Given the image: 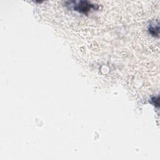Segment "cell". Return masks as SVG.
I'll return each mask as SVG.
<instances>
[{
  "label": "cell",
  "mask_w": 160,
  "mask_h": 160,
  "mask_svg": "<svg viewBox=\"0 0 160 160\" xmlns=\"http://www.w3.org/2000/svg\"><path fill=\"white\" fill-rule=\"evenodd\" d=\"M71 5H72V8L74 11H79L82 13H87L91 9H97L98 6L96 4H93L91 2L86 1H70L69 2Z\"/></svg>",
  "instance_id": "obj_1"
}]
</instances>
